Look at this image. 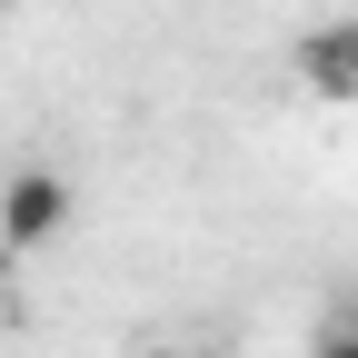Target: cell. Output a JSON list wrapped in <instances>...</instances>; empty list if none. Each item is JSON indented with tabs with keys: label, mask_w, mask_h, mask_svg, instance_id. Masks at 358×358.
<instances>
[{
	"label": "cell",
	"mask_w": 358,
	"mask_h": 358,
	"mask_svg": "<svg viewBox=\"0 0 358 358\" xmlns=\"http://www.w3.org/2000/svg\"><path fill=\"white\" fill-rule=\"evenodd\" d=\"M70 229V179L60 169H10V189H0V249L30 259V249H50Z\"/></svg>",
	"instance_id": "obj_1"
},
{
	"label": "cell",
	"mask_w": 358,
	"mask_h": 358,
	"mask_svg": "<svg viewBox=\"0 0 358 358\" xmlns=\"http://www.w3.org/2000/svg\"><path fill=\"white\" fill-rule=\"evenodd\" d=\"M289 70H299V90L319 110H358V20H308Z\"/></svg>",
	"instance_id": "obj_2"
},
{
	"label": "cell",
	"mask_w": 358,
	"mask_h": 358,
	"mask_svg": "<svg viewBox=\"0 0 358 358\" xmlns=\"http://www.w3.org/2000/svg\"><path fill=\"white\" fill-rule=\"evenodd\" d=\"M140 358H209V348H179V338H150Z\"/></svg>",
	"instance_id": "obj_3"
}]
</instances>
